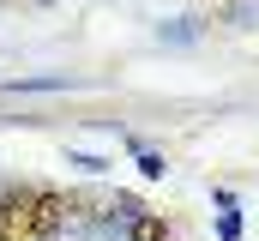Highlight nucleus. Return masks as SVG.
<instances>
[{
    "label": "nucleus",
    "mask_w": 259,
    "mask_h": 241,
    "mask_svg": "<svg viewBox=\"0 0 259 241\" xmlns=\"http://www.w3.org/2000/svg\"><path fill=\"white\" fill-rule=\"evenodd\" d=\"M133 241H169V223L163 217H139L133 223Z\"/></svg>",
    "instance_id": "nucleus-2"
},
{
    "label": "nucleus",
    "mask_w": 259,
    "mask_h": 241,
    "mask_svg": "<svg viewBox=\"0 0 259 241\" xmlns=\"http://www.w3.org/2000/svg\"><path fill=\"white\" fill-rule=\"evenodd\" d=\"M66 199L61 193H12L0 205V241H42L49 229H61Z\"/></svg>",
    "instance_id": "nucleus-1"
}]
</instances>
